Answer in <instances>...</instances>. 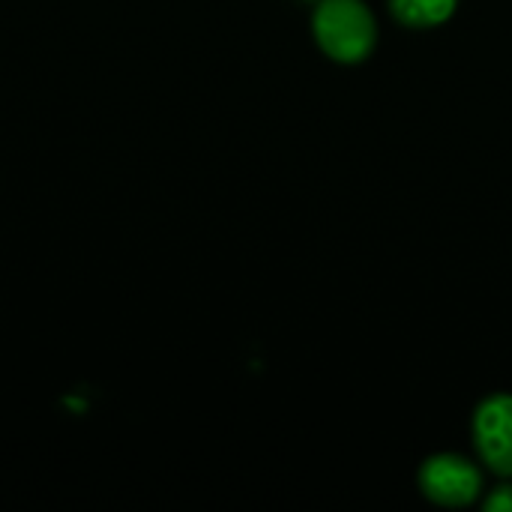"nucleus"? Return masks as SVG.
I'll use <instances>...</instances> for the list:
<instances>
[{
	"label": "nucleus",
	"instance_id": "4",
	"mask_svg": "<svg viewBox=\"0 0 512 512\" xmlns=\"http://www.w3.org/2000/svg\"><path fill=\"white\" fill-rule=\"evenodd\" d=\"M459 9V0H387V12L408 30L444 27Z\"/></svg>",
	"mask_w": 512,
	"mask_h": 512
},
{
	"label": "nucleus",
	"instance_id": "3",
	"mask_svg": "<svg viewBox=\"0 0 512 512\" xmlns=\"http://www.w3.org/2000/svg\"><path fill=\"white\" fill-rule=\"evenodd\" d=\"M474 456L495 480H512V393H489L471 414Z\"/></svg>",
	"mask_w": 512,
	"mask_h": 512
},
{
	"label": "nucleus",
	"instance_id": "1",
	"mask_svg": "<svg viewBox=\"0 0 512 512\" xmlns=\"http://www.w3.org/2000/svg\"><path fill=\"white\" fill-rule=\"evenodd\" d=\"M318 51L339 66H360L378 48V18L366 0H318L309 15Z\"/></svg>",
	"mask_w": 512,
	"mask_h": 512
},
{
	"label": "nucleus",
	"instance_id": "2",
	"mask_svg": "<svg viewBox=\"0 0 512 512\" xmlns=\"http://www.w3.org/2000/svg\"><path fill=\"white\" fill-rule=\"evenodd\" d=\"M417 489L420 495L444 510H465L480 504L486 492V468L477 456L465 453H432L417 468Z\"/></svg>",
	"mask_w": 512,
	"mask_h": 512
},
{
	"label": "nucleus",
	"instance_id": "5",
	"mask_svg": "<svg viewBox=\"0 0 512 512\" xmlns=\"http://www.w3.org/2000/svg\"><path fill=\"white\" fill-rule=\"evenodd\" d=\"M480 507L486 512H512V480H498L495 486H486Z\"/></svg>",
	"mask_w": 512,
	"mask_h": 512
}]
</instances>
